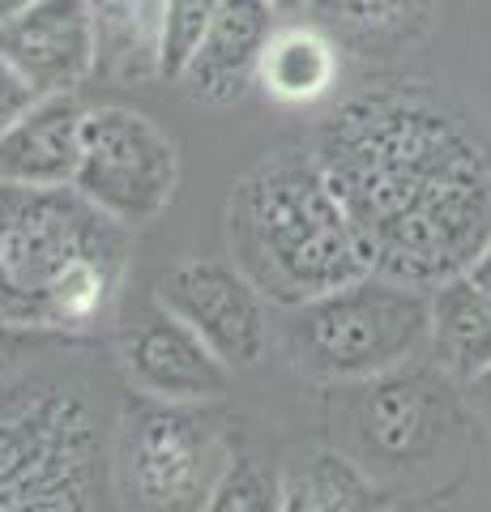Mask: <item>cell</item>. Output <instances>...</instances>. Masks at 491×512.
I'll use <instances>...</instances> for the list:
<instances>
[{
	"label": "cell",
	"mask_w": 491,
	"mask_h": 512,
	"mask_svg": "<svg viewBox=\"0 0 491 512\" xmlns=\"http://www.w3.org/2000/svg\"><path fill=\"white\" fill-rule=\"evenodd\" d=\"M316 158L368 235L376 274L436 286L491 239V150L432 94H355L321 124Z\"/></svg>",
	"instance_id": "1"
},
{
	"label": "cell",
	"mask_w": 491,
	"mask_h": 512,
	"mask_svg": "<svg viewBox=\"0 0 491 512\" xmlns=\"http://www.w3.org/2000/svg\"><path fill=\"white\" fill-rule=\"evenodd\" d=\"M235 269L269 303L299 308L376 274V252L334 192L316 150H278L227 197Z\"/></svg>",
	"instance_id": "2"
},
{
	"label": "cell",
	"mask_w": 491,
	"mask_h": 512,
	"mask_svg": "<svg viewBox=\"0 0 491 512\" xmlns=\"http://www.w3.org/2000/svg\"><path fill=\"white\" fill-rule=\"evenodd\" d=\"M133 227L77 188L0 180V320L77 333L107 316L129 269Z\"/></svg>",
	"instance_id": "3"
},
{
	"label": "cell",
	"mask_w": 491,
	"mask_h": 512,
	"mask_svg": "<svg viewBox=\"0 0 491 512\" xmlns=\"http://www.w3.org/2000/svg\"><path fill=\"white\" fill-rule=\"evenodd\" d=\"M432 338V295L368 274L342 291L291 308L287 346L308 376L376 380L398 372Z\"/></svg>",
	"instance_id": "4"
},
{
	"label": "cell",
	"mask_w": 491,
	"mask_h": 512,
	"mask_svg": "<svg viewBox=\"0 0 491 512\" xmlns=\"http://www.w3.org/2000/svg\"><path fill=\"white\" fill-rule=\"evenodd\" d=\"M180 154L146 111L90 107L82 128V167L73 188L124 227L158 218L176 197Z\"/></svg>",
	"instance_id": "5"
},
{
	"label": "cell",
	"mask_w": 491,
	"mask_h": 512,
	"mask_svg": "<svg viewBox=\"0 0 491 512\" xmlns=\"http://www.w3.org/2000/svg\"><path fill=\"white\" fill-rule=\"evenodd\" d=\"M227 461L214 423L184 402L146 397L124 423V478L146 512H201Z\"/></svg>",
	"instance_id": "6"
},
{
	"label": "cell",
	"mask_w": 491,
	"mask_h": 512,
	"mask_svg": "<svg viewBox=\"0 0 491 512\" xmlns=\"http://www.w3.org/2000/svg\"><path fill=\"white\" fill-rule=\"evenodd\" d=\"M154 299L176 312L227 367L265 355V295L227 261H180L154 282Z\"/></svg>",
	"instance_id": "7"
},
{
	"label": "cell",
	"mask_w": 491,
	"mask_h": 512,
	"mask_svg": "<svg viewBox=\"0 0 491 512\" xmlns=\"http://www.w3.org/2000/svg\"><path fill=\"white\" fill-rule=\"evenodd\" d=\"M124 372L141 397L197 406L227 389L231 367L154 299L124 325Z\"/></svg>",
	"instance_id": "8"
},
{
	"label": "cell",
	"mask_w": 491,
	"mask_h": 512,
	"mask_svg": "<svg viewBox=\"0 0 491 512\" xmlns=\"http://www.w3.org/2000/svg\"><path fill=\"white\" fill-rule=\"evenodd\" d=\"M0 52L35 94H77L94 77L90 0H39L0 26Z\"/></svg>",
	"instance_id": "9"
},
{
	"label": "cell",
	"mask_w": 491,
	"mask_h": 512,
	"mask_svg": "<svg viewBox=\"0 0 491 512\" xmlns=\"http://www.w3.org/2000/svg\"><path fill=\"white\" fill-rule=\"evenodd\" d=\"M278 30V13L265 0H223L218 18L197 43L193 60L184 64L176 82L193 94L197 103L227 107L261 82L265 47Z\"/></svg>",
	"instance_id": "10"
},
{
	"label": "cell",
	"mask_w": 491,
	"mask_h": 512,
	"mask_svg": "<svg viewBox=\"0 0 491 512\" xmlns=\"http://www.w3.org/2000/svg\"><path fill=\"white\" fill-rule=\"evenodd\" d=\"M86 111L77 94H39L0 133V180L26 188H73L82 167Z\"/></svg>",
	"instance_id": "11"
},
{
	"label": "cell",
	"mask_w": 491,
	"mask_h": 512,
	"mask_svg": "<svg viewBox=\"0 0 491 512\" xmlns=\"http://www.w3.org/2000/svg\"><path fill=\"white\" fill-rule=\"evenodd\" d=\"M449 427L453 397L445 384H436L423 372L376 376L368 402H363V440L380 457L398 461V466L436 453Z\"/></svg>",
	"instance_id": "12"
},
{
	"label": "cell",
	"mask_w": 491,
	"mask_h": 512,
	"mask_svg": "<svg viewBox=\"0 0 491 512\" xmlns=\"http://www.w3.org/2000/svg\"><path fill=\"white\" fill-rule=\"evenodd\" d=\"M94 77L107 82H154L163 77L167 0H90Z\"/></svg>",
	"instance_id": "13"
},
{
	"label": "cell",
	"mask_w": 491,
	"mask_h": 512,
	"mask_svg": "<svg viewBox=\"0 0 491 512\" xmlns=\"http://www.w3.org/2000/svg\"><path fill=\"white\" fill-rule=\"evenodd\" d=\"M432 350L449 380L474 384L491 367V295L470 274L432 286Z\"/></svg>",
	"instance_id": "14"
},
{
	"label": "cell",
	"mask_w": 491,
	"mask_h": 512,
	"mask_svg": "<svg viewBox=\"0 0 491 512\" xmlns=\"http://www.w3.org/2000/svg\"><path fill=\"white\" fill-rule=\"evenodd\" d=\"M338 82V43L321 26H278L261 60V90L274 103L304 107Z\"/></svg>",
	"instance_id": "15"
},
{
	"label": "cell",
	"mask_w": 491,
	"mask_h": 512,
	"mask_svg": "<svg viewBox=\"0 0 491 512\" xmlns=\"http://www.w3.org/2000/svg\"><path fill=\"white\" fill-rule=\"evenodd\" d=\"M282 512H393V504L342 453H308L282 474Z\"/></svg>",
	"instance_id": "16"
},
{
	"label": "cell",
	"mask_w": 491,
	"mask_h": 512,
	"mask_svg": "<svg viewBox=\"0 0 491 512\" xmlns=\"http://www.w3.org/2000/svg\"><path fill=\"white\" fill-rule=\"evenodd\" d=\"M308 13L312 26H321L334 43L376 47L419 26L427 0H308Z\"/></svg>",
	"instance_id": "17"
},
{
	"label": "cell",
	"mask_w": 491,
	"mask_h": 512,
	"mask_svg": "<svg viewBox=\"0 0 491 512\" xmlns=\"http://www.w3.org/2000/svg\"><path fill=\"white\" fill-rule=\"evenodd\" d=\"M201 512H282V474L257 457H231Z\"/></svg>",
	"instance_id": "18"
},
{
	"label": "cell",
	"mask_w": 491,
	"mask_h": 512,
	"mask_svg": "<svg viewBox=\"0 0 491 512\" xmlns=\"http://www.w3.org/2000/svg\"><path fill=\"white\" fill-rule=\"evenodd\" d=\"M223 0H167V35H163V77L184 73V64L193 60L197 43L205 39V30L218 18Z\"/></svg>",
	"instance_id": "19"
},
{
	"label": "cell",
	"mask_w": 491,
	"mask_h": 512,
	"mask_svg": "<svg viewBox=\"0 0 491 512\" xmlns=\"http://www.w3.org/2000/svg\"><path fill=\"white\" fill-rule=\"evenodd\" d=\"M35 99H39L35 86H30L26 77L5 60V52H0V133H5V128L18 120Z\"/></svg>",
	"instance_id": "20"
},
{
	"label": "cell",
	"mask_w": 491,
	"mask_h": 512,
	"mask_svg": "<svg viewBox=\"0 0 491 512\" xmlns=\"http://www.w3.org/2000/svg\"><path fill=\"white\" fill-rule=\"evenodd\" d=\"M466 274H470V282H474V286H483V291L491 295V239L483 244V252H479V256H474V261H470V269H466Z\"/></svg>",
	"instance_id": "21"
},
{
	"label": "cell",
	"mask_w": 491,
	"mask_h": 512,
	"mask_svg": "<svg viewBox=\"0 0 491 512\" xmlns=\"http://www.w3.org/2000/svg\"><path fill=\"white\" fill-rule=\"evenodd\" d=\"M470 393H474V410H479V419L491 427V367L470 384Z\"/></svg>",
	"instance_id": "22"
},
{
	"label": "cell",
	"mask_w": 491,
	"mask_h": 512,
	"mask_svg": "<svg viewBox=\"0 0 491 512\" xmlns=\"http://www.w3.org/2000/svg\"><path fill=\"white\" fill-rule=\"evenodd\" d=\"M30 5H39V0H0V26L13 22V18H18V13H26Z\"/></svg>",
	"instance_id": "23"
},
{
	"label": "cell",
	"mask_w": 491,
	"mask_h": 512,
	"mask_svg": "<svg viewBox=\"0 0 491 512\" xmlns=\"http://www.w3.org/2000/svg\"><path fill=\"white\" fill-rule=\"evenodd\" d=\"M274 13H299V9H308V0H265Z\"/></svg>",
	"instance_id": "24"
}]
</instances>
